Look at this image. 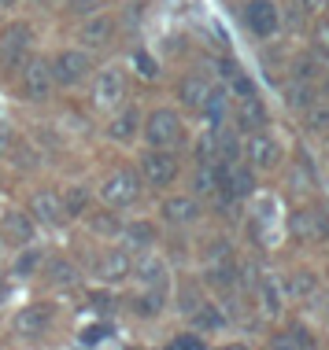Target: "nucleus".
Returning a JSON list of instances; mask_svg holds the SVG:
<instances>
[{"instance_id": "nucleus-29", "label": "nucleus", "mask_w": 329, "mask_h": 350, "mask_svg": "<svg viewBox=\"0 0 329 350\" xmlns=\"http://www.w3.org/2000/svg\"><path fill=\"white\" fill-rule=\"evenodd\" d=\"M49 280L60 284V288H67V284L78 280V273H74V266H71L67 258H52V262H49Z\"/></svg>"}, {"instance_id": "nucleus-9", "label": "nucleus", "mask_w": 329, "mask_h": 350, "mask_svg": "<svg viewBox=\"0 0 329 350\" xmlns=\"http://www.w3.org/2000/svg\"><path fill=\"white\" fill-rule=\"evenodd\" d=\"M289 229L300 243H322L329 240V217L322 211H296L289 217Z\"/></svg>"}, {"instance_id": "nucleus-15", "label": "nucleus", "mask_w": 329, "mask_h": 350, "mask_svg": "<svg viewBox=\"0 0 329 350\" xmlns=\"http://www.w3.org/2000/svg\"><path fill=\"white\" fill-rule=\"evenodd\" d=\"M163 217L171 225H193L200 217V203H196V196H171V200H163Z\"/></svg>"}, {"instance_id": "nucleus-8", "label": "nucleus", "mask_w": 329, "mask_h": 350, "mask_svg": "<svg viewBox=\"0 0 329 350\" xmlns=\"http://www.w3.org/2000/svg\"><path fill=\"white\" fill-rule=\"evenodd\" d=\"M52 67L45 59H23V96L26 100H34V103H41V100H49V92H52Z\"/></svg>"}, {"instance_id": "nucleus-1", "label": "nucleus", "mask_w": 329, "mask_h": 350, "mask_svg": "<svg viewBox=\"0 0 329 350\" xmlns=\"http://www.w3.org/2000/svg\"><path fill=\"white\" fill-rule=\"evenodd\" d=\"M141 133H145V140H148L152 148H174V144H182L185 129H182L178 111L159 107V111H152V115L141 122Z\"/></svg>"}, {"instance_id": "nucleus-40", "label": "nucleus", "mask_w": 329, "mask_h": 350, "mask_svg": "<svg viewBox=\"0 0 329 350\" xmlns=\"http://www.w3.org/2000/svg\"><path fill=\"white\" fill-rule=\"evenodd\" d=\"M171 347L174 350H204V339L200 336H178V339H171Z\"/></svg>"}, {"instance_id": "nucleus-25", "label": "nucleus", "mask_w": 329, "mask_h": 350, "mask_svg": "<svg viewBox=\"0 0 329 350\" xmlns=\"http://www.w3.org/2000/svg\"><path fill=\"white\" fill-rule=\"evenodd\" d=\"M315 288H318V277H315L311 269H296V273H289V291H293V299L315 295Z\"/></svg>"}, {"instance_id": "nucleus-18", "label": "nucleus", "mask_w": 329, "mask_h": 350, "mask_svg": "<svg viewBox=\"0 0 329 350\" xmlns=\"http://www.w3.org/2000/svg\"><path fill=\"white\" fill-rule=\"evenodd\" d=\"M237 122H241L244 133H252V129H263V126H267V107L259 103V96L241 100V107H237Z\"/></svg>"}, {"instance_id": "nucleus-27", "label": "nucleus", "mask_w": 329, "mask_h": 350, "mask_svg": "<svg viewBox=\"0 0 329 350\" xmlns=\"http://www.w3.org/2000/svg\"><path fill=\"white\" fill-rule=\"evenodd\" d=\"M134 310L141 317H156L159 310H163V288H148L145 295H137L134 299Z\"/></svg>"}, {"instance_id": "nucleus-39", "label": "nucleus", "mask_w": 329, "mask_h": 350, "mask_svg": "<svg viewBox=\"0 0 329 350\" xmlns=\"http://www.w3.org/2000/svg\"><path fill=\"white\" fill-rule=\"evenodd\" d=\"M315 44H318V52H322V55H329V18L315 23Z\"/></svg>"}, {"instance_id": "nucleus-22", "label": "nucleus", "mask_w": 329, "mask_h": 350, "mask_svg": "<svg viewBox=\"0 0 329 350\" xmlns=\"http://www.w3.org/2000/svg\"><path fill=\"white\" fill-rule=\"evenodd\" d=\"M63 211H67V217H86L89 214V188L86 185H74L63 192Z\"/></svg>"}, {"instance_id": "nucleus-13", "label": "nucleus", "mask_w": 329, "mask_h": 350, "mask_svg": "<svg viewBox=\"0 0 329 350\" xmlns=\"http://www.w3.org/2000/svg\"><path fill=\"white\" fill-rule=\"evenodd\" d=\"M111 33H115V18L111 15H93L86 26H82V44L86 49H108L111 44Z\"/></svg>"}, {"instance_id": "nucleus-44", "label": "nucleus", "mask_w": 329, "mask_h": 350, "mask_svg": "<svg viewBox=\"0 0 329 350\" xmlns=\"http://www.w3.org/2000/svg\"><path fill=\"white\" fill-rule=\"evenodd\" d=\"M15 4V0H0V8H12Z\"/></svg>"}, {"instance_id": "nucleus-38", "label": "nucleus", "mask_w": 329, "mask_h": 350, "mask_svg": "<svg viewBox=\"0 0 329 350\" xmlns=\"http://www.w3.org/2000/svg\"><path fill=\"white\" fill-rule=\"evenodd\" d=\"M134 63H137V74H141V78H156V74H159L156 59H152L148 52H134Z\"/></svg>"}, {"instance_id": "nucleus-34", "label": "nucleus", "mask_w": 329, "mask_h": 350, "mask_svg": "<svg viewBox=\"0 0 329 350\" xmlns=\"http://www.w3.org/2000/svg\"><path fill=\"white\" fill-rule=\"evenodd\" d=\"M263 306H267V314H278L281 310V291L274 280H263Z\"/></svg>"}, {"instance_id": "nucleus-42", "label": "nucleus", "mask_w": 329, "mask_h": 350, "mask_svg": "<svg viewBox=\"0 0 329 350\" xmlns=\"http://www.w3.org/2000/svg\"><path fill=\"white\" fill-rule=\"evenodd\" d=\"M296 8H300V12H307V15H315L318 8H322V0H296Z\"/></svg>"}, {"instance_id": "nucleus-17", "label": "nucleus", "mask_w": 329, "mask_h": 350, "mask_svg": "<svg viewBox=\"0 0 329 350\" xmlns=\"http://www.w3.org/2000/svg\"><path fill=\"white\" fill-rule=\"evenodd\" d=\"M189 321L196 332H219V328H226V314L215 302H200V306L189 310Z\"/></svg>"}, {"instance_id": "nucleus-7", "label": "nucleus", "mask_w": 329, "mask_h": 350, "mask_svg": "<svg viewBox=\"0 0 329 350\" xmlns=\"http://www.w3.org/2000/svg\"><path fill=\"white\" fill-rule=\"evenodd\" d=\"M12 328L23 339H41L52 328V306H49V302H30V306H23L15 314Z\"/></svg>"}, {"instance_id": "nucleus-26", "label": "nucleus", "mask_w": 329, "mask_h": 350, "mask_svg": "<svg viewBox=\"0 0 329 350\" xmlns=\"http://www.w3.org/2000/svg\"><path fill=\"white\" fill-rule=\"evenodd\" d=\"M304 126L311 129V133H326L329 129V103H311V107H304Z\"/></svg>"}, {"instance_id": "nucleus-46", "label": "nucleus", "mask_w": 329, "mask_h": 350, "mask_svg": "<svg viewBox=\"0 0 329 350\" xmlns=\"http://www.w3.org/2000/svg\"><path fill=\"white\" fill-rule=\"evenodd\" d=\"M0 299H4V288H0Z\"/></svg>"}, {"instance_id": "nucleus-14", "label": "nucleus", "mask_w": 329, "mask_h": 350, "mask_svg": "<svg viewBox=\"0 0 329 350\" xmlns=\"http://www.w3.org/2000/svg\"><path fill=\"white\" fill-rule=\"evenodd\" d=\"M130 254L126 251H104L97 258V266H93V273H97L100 280H108V284H115V280H122V277H130Z\"/></svg>"}, {"instance_id": "nucleus-28", "label": "nucleus", "mask_w": 329, "mask_h": 350, "mask_svg": "<svg viewBox=\"0 0 329 350\" xmlns=\"http://www.w3.org/2000/svg\"><path fill=\"white\" fill-rule=\"evenodd\" d=\"M196 192L208 196V192H219V163H200V170H196Z\"/></svg>"}, {"instance_id": "nucleus-4", "label": "nucleus", "mask_w": 329, "mask_h": 350, "mask_svg": "<svg viewBox=\"0 0 329 350\" xmlns=\"http://www.w3.org/2000/svg\"><path fill=\"white\" fill-rule=\"evenodd\" d=\"M100 200L108 206H130L141 200V177L134 170H115L104 185H100Z\"/></svg>"}, {"instance_id": "nucleus-32", "label": "nucleus", "mask_w": 329, "mask_h": 350, "mask_svg": "<svg viewBox=\"0 0 329 350\" xmlns=\"http://www.w3.org/2000/svg\"><path fill=\"white\" fill-rule=\"evenodd\" d=\"M315 103V89L311 85H293V89H289V107H311Z\"/></svg>"}, {"instance_id": "nucleus-35", "label": "nucleus", "mask_w": 329, "mask_h": 350, "mask_svg": "<svg viewBox=\"0 0 329 350\" xmlns=\"http://www.w3.org/2000/svg\"><path fill=\"white\" fill-rule=\"evenodd\" d=\"M89 221H93V229H97V232H108V236H119L122 232V225L111 214H89Z\"/></svg>"}, {"instance_id": "nucleus-2", "label": "nucleus", "mask_w": 329, "mask_h": 350, "mask_svg": "<svg viewBox=\"0 0 329 350\" xmlns=\"http://www.w3.org/2000/svg\"><path fill=\"white\" fill-rule=\"evenodd\" d=\"M178 155H171V148H152L148 155H141V181L167 188L178 181Z\"/></svg>"}, {"instance_id": "nucleus-20", "label": "nucleus", "mask_w": 329, "mask_h": 350, "mask_svg": "<svg viewBox=\"0 0 329 350\" xmlns=\"http://www.w3.org/2000/svg\"><path fill=\"white\" fill-rule=\"evenodd\" d=\"M241 159V140L230 129H215V163H237Z\"/></svg>"}, {"instance_id": "nucleus-23", "label": "nucleus", "mask_w": 329, "mask_h": 350, "mask_svg": "<svg viewBox=\"0 0 329 350\" xmlns=\"http://www.w3.org/2000/svg\"><path fill=\"white\" fill-rule=\"evenodd\" d=\"M137 126H141V115H137L134 107H126L122 115H115V122H111L108 133L115 137V140H134L137 137Z\"/></svg>"}, {"instance_id": "nucleus-37", "label": "nucleus", "mask_w": 329, "mask_h": 350, "mask_svg": "<svg viewBox=\"0 0 329 350\" xmlns=\"http://www.w3.org/2000/svg\"><path fill=\"white\" fill-rule=\"evenodd\" d=\"M111 336V328L108 325H89V328H82V343H86V347H93V343H104V339Z\"/></svg>"}, {"instance_id": "nucleus-31", "label": "nucleus", "mask_w": 329, "mask_h": 350, "mask_svg": "<svg viewBox=\"0 0 329 350\" xmlns=\"http://www.w3.org/2000/svg\"><path fill=\"white\" fill-rule=\"evenodd\" d=\"M226 81H230V92H233L237 100H248V96H256V81H252L244 70H233Z\"/></svg>"}, {"instance_id": "nucleus-16", "label": "nucleus", "mask_w": 329, "mask_h": 350, "mask_svg": "<svg viewBox=\"0 0 329 350\" xmlns=\"http://www.w3.org/2000/svg\"><path fill=\"white\" fill-rule=\"evenodd\" d=\"M208 92H211V81L200 78V74H185V78L178 81V100L189 111H200L204 100H208Z\"/></svg>"}, {"instance_id": "nucleus-11", "label": "nucleus", "mask_w": 329, "mask_h": 350, "mask_svg": "<svg viewBox=\"0 0 329 350\" xmlns=\"http://www.w3.org/2000/svg\"><path fill=\"white\" fill-rule=\"evenodd\" d=\"M244 23H248V30L256 37H274L278 26H281V15H278V8L270 4V0H248Z\"/></svg>"}, {"instance_id": "nucleus-43", "label": "nucleus", "mask_w": 329, "mask_h": 350, "mask_svg": "<svg viewBox=\"0 0 329 350\" xmlns=\"http://www.w3.org/2000/svg\"><path fill=\"white\" fill-rule=\"evenodd\" d=\"M74 8H78V12H93V8H97V0H74Z\"/></svg>"}, {"instance_id": "nucleus-45", "label": "nucleus", "mask_w": 329, "mask_h": 350, "mask_svg": "<svg viewBox=\"0 0 329 350\" xmlns=\"http://www.w3.org/2000/svg\"><path fill=\"white\" fill-rule=\"evenodd\" d=\"M322 8H329V0H322Z\"/></svg>"}, {"instance_id": "nucleus-41", "label": "nucleus", "mask_w": 329, "mask_h": 350, "mask_svg": "<svg viewBox=\"0 0 329 350\" xmlns=\"http://www.w3.org/2000/svg\"><path fill=\"white\" fill-rule=\"evenodd\" d=\"M12 140H15L12 126H8L4 118H0V155H8V151H12Z\"/></svg>"}, {"instance_id": "nucleus-30", "label": "nucleus", "mask_w": 329, "mask_h": 350, "mask_svg": "<svg viewBox=\"0 0 329 350\" xmlns=\"http://www.w3.org/2000/svg\"><path fill=\"white\" fill-rule=\"evenodd\" d=\"M200 111H208V118L215 122V126H222V118H226V89H211Z\"/></svg>"}, {"instance_id": "nucleus-21", "label": "nucleus", "mask_w": 329, "mask_h": 350, "mask_svg": "<svg viewBox=\"0 0 329 350\" xmlns=\"http://www.w3.org/2000/svg\"><path fill=\"white\" fill-rule=\"evenodd\" d=\"M4 232L12 236V240H19V243H30L34 232H37V229H34V214H19V211L8 214V217H4Z\"/></svg>"}, {"instance_id": "nucleus-3", "label": "nucleus", "mask_w": 329, "mask_h": 350, "mask_svg": "<svg viewBox=\"0 0 329 350\" xmlns=\"http://www.w3.org/2000/svg\"><path fill=\"white\" fill-rule=\"evenodd\" d=\"M30 23H8L4 30H0V63H4L8 70L23 67V59L30 55Z\"/></svg>"}, {"instance_id": "nucleus-5", "label": "nucleus", "mask_w": 329, "mask_h": 350, "mask_svg": "<svg viewBox=\"0 0 329 350\" xmlns=\"http://www.w3.org/2000/svg\"><path fill=\"white\" fill-rule=\"evenodd\" d=\"M241 155H248L252 170H274L281 163V144L267 133V129H252L248 144L241 148Z\"/></svg>"}, {"instance_id": "nucleus-19", "label": "nucleus", "mask_w": 329, "mask_h": 350, "mask_svg": "<svg viewBox=\"0 0 329 350\" xmlns=\"http://www.w3.org/2000/svg\"><path fill=\"white\" fill-rule=\"evenodd\" d=\"M122 240H126V247H134V251H148L156 243V225H148V221L122 225Z\"/></svg>"}, {"instance_id": "nucleus-10", "label": "nucleus", "mask_w": 329, "mask_h": 350, "mask_svg": "<svg viewBox=\"0 0 329 350\" xmlns=\"http://www.w3.org/2000/svg\"><path fill=\"white\" fill-rule=\"evenodd\" d=\"M122 96H126V78H122V70L119 67L100 70L97 89H93V103H97L100 111H115L122 103Z\"/></svg>"}, {"instance_id": "nucleus-33", "label": "nucleus", "mask_w": 329, "mask_h": 350, "mask_svg": "<svg viewBox=\"0 0 329 350\" xmlns=\"http://www.w3.org/2000/svg\"><path fill=\"white\" fill-rule=\"evenodd\" d=\"M37 266H41V251H34V247L23 251V254L15 258V273H19V277H30Z\"/></svg>"}, {"instance_id": "nucleus-24", "label": "nucleus", "mask_w": 329, "mask_h": 350, "mask_svg": "<svg viewBox=\"0 0 329 350\" xmlns=\"http://www.w3.org/2000/svg\"><path fill=\"white\" fill-rule=\"evenodd\" d=\"M137 277H141V284H148V288H163V284H167L163 258H145V262L137 266Z\"/></svg>"}, {"instance_id": "nucleus-36", "label": "nucleus", "mask_w": 329, "mask_h": 350, "mask_svg": "<svg viewBox=\"0 0 329 350\" xmlns=\"http://www.w3.org/2000/svg\"><path fill=\"white\" fill-rule=\"evenodd\" d=\"M278 347H315V336H307L304 328H293V336H278Z\"/></svg>"}, {"instance_id": "nucleus-12", "label": "nucleus", "mask_w": 329, "mask_h": 350, "mask_svg": "<svg viewBox=\"0 0 329 350\" xmlns=\"http://www.w3.org/2000/svg\"><path fill=\"white\" fill-rule=\"evenodd\" d=\"M30 214L37 217V221H45V225H60L63 217H67V211H63V196L60 192H37L34 200H30Z\"/></svg>"}, {"instance_id": "nucleus-6", "label": "nucleus", "mask_w": 329, "mask_h": 350, "mask_svg": "<svg viewBox=\"0 0 329 350\" xmlns=\"http://www.w3.org/2000/svg\"><path fill=\"white\" fill-rule=\"evenodd\" d=\"M52 67V81H60V85H78L82 78L89 74V52H82V49H63L56 59L49 63Z\"/></svg>"}]
</instances>
